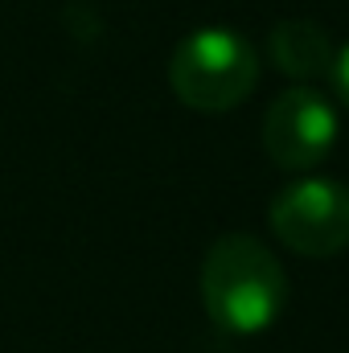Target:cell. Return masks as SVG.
I'll return each mask as SVG.
<instances>
[{
	"label": "cell",
	"instance_id": "1",
	"mask_svg": "<svg viewBox=\"0 0 349 353\" xmlns=\"http://www.w3.org/2000/svg\"><path fill=\"white\" fill-rule=\"evenodd\" d=\"M201 304L226 337H259L288 304V275L259 239L222 234L201 259Z\"/></svg>",
	"mask_w": 349,
	"mask_h": 353
},
{
	"label": "cell",
	"instance_id": "3",
	"mask_svg": "<svg viewBox=\"0 0 349 353\" xmlns=\"http://www.w3.org/2000/svg\"><path fill=\"white\" fill-rule=\"evenodd\" d=\"M267 222L271 234L304 259L341 255L349 247V185L333 176H300L275 193Z\"/></svg>",
	"mask_w": 349,
	"mask_h": 353
},
{
	"label": "cell",
	"instance_id": "2",
	"mask_svg": "<svg viewBox=\"0 0 349 353\" xmlns=\"http://www.w3.org/2000/svg\"><path fill=\"white\" fill-rule=\"evenodd\" d=\"M259 83V54L255 46L226 29V25H206L181 37L169 58V87L173 94L206 115L235 111L251 99Z\"/></svg>",
	"mask_w": 349,
	"mask_h": 353
},
{
	"label": "cell",
	"instance_id": "6",
	"mask_svg": "<svg viewBox=\"0 0 349 353\" xmlns=\"http://www.w3.org/2000/svg\"><path fill=\"white\" fill-rule=\"evenodd\" d=\"M329 79H333L337 99L349 107V46H341V50H337V62H333V74H329Z\"/></svg>",
	"mask_w": 349,
	"mask_h": 353
},
{
	"label": "cell",
	"instance_id": "4",
	"mask_svg": "<svg viewBox=\"0 0 349 353\" xmlns=\"http://www.w3.org/2000/svg\"><path fill=\"white\" fill-rule=\"evenodd\" d=\"M337 144V107L317 87H288L267 103L263 148L288 173L317 169Z\"/></svg>",
	"mask_w": 349,
	"mask_h": 353
},
{
	"label": "cell",
	"instance_id": "5",
	"mask_svg": "<svg viewBox=\"0 0 349 353\" xmlns=\"http://www.w3.org/2000/svg\"><path fill=\"white\" fill-rule=\"evenodd\" d=\"M267 54H271L275 70L300 87L329 79L333 62H337V46L329 41V33L317 21H279L267 37Z\"/></svg>",
	"mask_w": 349,
	"mask_h": 353
}]
</instances>
